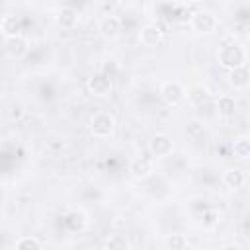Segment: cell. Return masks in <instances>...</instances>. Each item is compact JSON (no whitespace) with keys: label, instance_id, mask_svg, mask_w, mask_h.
<instances>
[{"label":"cell","instance_id":"obj_1","mask_svg":"<svg viewBox=\"0 0 250 250\" xmlns=\"http://www.w3.org/2000/svg\"><path fill=\"white\" fill-rule=\"evenodd\" d=\"M217 61L223 68L230 70V68H236V66H242L246 62V51L242 45L238 43H230V45H225L219 49L217 53Z\"/></svg>","mask_w":250,"mask_h":250},{"label":"cell","instance_id":"obj_2","mask_svg":"<svg viewBox=\"0 0 250 250\" xmlns=\"http://www.w3.org/2000/svg\"><path fill=\"white\" fill-rule=\"evenodd\" d=\"M115 131V119L113 115L105 113V111H100L96 115H92L90 119V133L98 139H105V137H111Z\"/></svg>","mask_w":250,"mask_h":250},{"label":"cell","instance_id":"obj_3","mask_svg":"<svg viewBox=\"0 0 250 250\" xmlns=\"http://www.w3.org/2000/svg\"><path fill=\"white\" fill-rule=\"evenodd\" d=\"M186 96H188V92H186V88H184L178 80H166V82H162V86H160V98H162L168 105H178V104H182V102L186 100Z\"/></svg>","mask_w":250,"mask_h":250},{"label":"cell","instance_id":"obj_4","mask_svg":"<svg viewBox=\"0 0 250 250\" xmlns=\"http://www.w3.org/2000/svg\"><path fill=\"white\" fill-rule=\"evenodd\" d=\"M189 25H191V29L197 31V33H211V31L217 29L219 21H217V18H215L211 12H207V10H197V12L191 14Z\"/></svg>","mask_w":250,"mask_h":250},{"label":"cell","instance_id":"obj_5","mask_svg":"<svg viewBox=\"0 0 250 250\" xmlns=\"http://www.w3.org/2000/svg\"><path fill=\"white\" fill-rule=\"evenodd\" d=\"M111 88H113V82H111V78L105 76L104 72H98V74H94V76L88 80V90H90V94H94V96L104 98V96H107V94L111 92Z\"/></svg>","mask_w":250,"mask_h":250},{"label":"cell","instance_id":"obj_6","mask_svg":"<svg viewBox=\"0 0 250 250\" xmlns=\"http://www.w3.org/2000/svg\"><path fill=\"white\" fill-rule=\"evenodd\" d=\"M139 41L145 47H156L162 41V29L156 23H146L139 29Z\"/></svg>","mask_w":250,"mask_h":250},{"label":"cell","instance_id":"obj_7","mask_svg":"<svg viewBox=\"0 0 250 250\" xmlns=\"http://www.w3.org/2000/svg\"><path fill=\"white\" fill-rule=\"evenodd\" d=\"M98 31L105 39H113L121 33V20L117 16H104L98 23Z\"/></svg>","mask_w":250,"mask_h":250},{"label":"cell","instance_id":"obj_8","mask_svg":"<svg viewBox=\"0 0 250 250\" xmlns=\"http://www.w3.org/2000/svg\"><path fill=\"white\" fill-rule=\"evenodd\" d=\"M148 148H150V152H152L154 156H168V154L172 152V148H174V143H172V139H170L166 133H156V135L150 139Z\"/></svg>","mask_w":250,"mask_h":250},{"label":"cell","instance_id":"obj_9","mask_svg":"<svg viewBox=\"0 0 250 250\" xmlns=\"http://www.w3.org/2000/svg\"><path fill=\"white\" fill-rule=\"evenodd\" d=\"M4 49H6V55H8L10 59H21V57H25V53H27V41H25L21 35L6 37Z\"/></svg>","mask_w":250,"mask_h":250},{"label":"cell","instance_id":"obj_10","mask_svg":"<svg viewBox=\"0 0 250 250\" xmlns=\"http://www.w3.org/2000/svg\"><path fill=\"white\" fill-rule=\"evenodd\" d=\"M129 174L135 178V180H145L152 174V162L145 156H137L129 162Z\"/></svg>","mask_w":250,"mask_h":250},{"label":"cell","instance_id":"obj_11","mask_svg":"<svg viewBox=\"0 0 250 250\" xmlns=\"http://www.w3.org/2000/svg\"><path fill=\"white\" fill-rule=\"evenodd\" d=\"M215 111H217V115L223 117V119L234 117V113H236V100H234L232 96H229V94L219 96V98L215 100Z\"/></svg>","mask_w":250,"mask_h":250},{"label":"cell","instance_id":"obj_12","mask_svg":"<svg viewBox=\"0 0 250 250\" xmlns=\"http://www.w3.org/2000/svg\"><path fill=\"white\" fill-rule=\"evenodd\" d=\"M246 182V174L240 168H227L223 172V184L230 189H240Z\"/></svg>","mask_w":250,"mask_h":250},{"label":"cell","instance_id":"obj_13","mask_svg":"<svg viewBox=\"0 0 250 250\" xmlns=\"http://www.w3.org/2000/svg\"><path fill=\"white\" fill-rule=\"evenodd\" d=\"M78 21V14L76 10L72 8H61L57 14H55V23L61 27V29H72Z\"/></svg>","mask_w":250,"mask_h":250},{"label":"cell","instance_id":"obj_14","mask_svg":"<svg viewBox=\"0 0 250 250\" xmlns=\"http://www.w3.org/2000/svg\"><path fill=\"white\" fill-rule=\"evenodd\" d=\"M0 31L6 35V37H14V35H20L21 31V20L14 14H8L2 18L0 21Z\"/></svg>","mask_w":250,"mask_h":250},{"label":"cell","instance_id":"obj_15","mask_svg":"<svg viewBox=\"0 0 250 250\" xmlns=\"http://www.w3.org/2000/svg\"><path fill=\"white\" fill-rule=\"evenodd\" d=\"M229 82H230L236 90H244V88L248 86V82H250L246 64L236 66V68H230V70H229Z\"/></svg>","mask_w":250,"mask_h":250},{"label":"cell","instance_id":"obj_16","mask_svg":"<svg viewBox=\"0 0 250 250\" xmlns=\"http://www.w3.org/2000/svg\"><path fill=\"white\" fill-rule=\"evenodd\" d=\"M18 250H41L45 244L37 238V236H31V234H27V236H21V238H18L16 240V244H14Z\"/></svg>","mask_w":250,"mask_h":250},{"label":"cell","instance_id":"obj_17","mask_svg":"<svg viewBox=\"0 0 250 250\" xmlns=\"http://www.w3.org/2000/svg\"><path fill=\"white\" fill-rule=\"evenodd\" d=\"M232 154H234L236 158H240V160H246V158L250 156V139H248V137L236 139L234 145H232Z\"/></svg>","mask_w":250,"mask_h":250},{"label":"cell","instance_id":"obj_18","mask_svg":"<svg viewBox=\"0 0 250 250\" xmlns=\"http://www.w3.org/2000/svg\"><path fill=\"white\" fill-rule=\"evenodd\" d=\"M64 223L70 227V230H82L86 225V215L82 211H70L64 217Z\"/></svg>","mask_w":250,"mask_h":250},{"label":"cell","instance_id":"obj_19","mask_svg":"<svg viewBox=\"0 0 250 250\" xmlns=\"http://www.w3.org/2000/svg\"><path fill=\"white\" fill-rule=\"evenodd\" d=\"M104 248H109V250H125V248H131L129 240L123 236V234H111L104 240Z\"/></svg>","mask_w":250,"mask_h":250},{"label":"cell","instance_id":"obj_20","mask_svg":"<svg viewBox=\"0 0 250 250\" xmlns=\"http://www.w3.org/2000/svg\"><path fill=\"white\" fill-rule=\"evenodd\" d=\"M188 246V238L184 234H168L164 238V248L166 250H184Z\"/></svg>","mask_w":250,"mask_h":250},{"label":"cell","instance_id":"obj_21","mask_svg":"<svg viewBox=\"0 0 250 250\" xmlns=\"http://www.w3.org/2000/svg\"><path fill=\"white\" fill-rule=\"evenodd\" d=\"M188 96H189V100L193 102V105H197V107H201L203 104H207V102H209V98H211V96H209V92H207L203 86H195L193 90H189V94H188Z\"/></svg>","mask_w":250,"mask_h":250},{"label":"cell","instance_id":"obj_22","mask_svg":"<svg viewBox=\"0 0 250 250\" xmlns=\"http://www.w3.org/2000/svg\"><path fill=\"white\" fill-rule=\"evenodd\" d=\"M201 221H203L205 227H213V225L219 221V213H217L215 209H211V211H207V213L201 215Z\"/></svg>","mask_w":250,"mask_h":250},{"label":"cell","instance_id":"obj_23","mask_svg":"<svg viewBox=\"0 0 250 250\" xmlns=\"http://www.w3.org/2000/svg\"><path fill=\"white\" fill-rule=\"evenodd\" d=\"M102 72L105 74V76H109V78H113L115 76V72H117V64L113 62V61H107V64L102 68Z\"/></svg>","mask_w":250,"mask_h":250},{"label":"cell","instance_id":"obj_24","mask_svg":"<svg viewBox=\"0 0 250 250\" xmlns=\"http://www.w3.org/2000/svg\"><path fill=\"white\" fill-rule=\"evenodd\" d=\"M223 248H225V250H232V248H234V250H242L244 246H242V244H238V242H229V244H225Z\"/></svg>","mask_w":250,"mask_h":250},{"label":"cell","instance_id":"obj_25","mask_svg":"<svg viewBox=\"0 0 250 250\" xmlns=\"http://www.w3.org/2000/svg\"><path fill=\"white\" fill-rule=\"evenodd\" d=\"M21 115V109L20 107H12V111H10V117L14 119V117H20Z\"/></svg>","mask_w":250,"mask_h":250},{"label":"cell","instance_id":"obj_26","mask_svg":"<svg viewBox=\"0 0 250 250\" xmlns=\"http://www.w3.org/2000/svg\"><path fill=\"white\" fill-rule=\"evenodd\" d=\"M186 2H189V4H197V2H201V0H186Z\"/></svg>","mask_w":250,"mask_h":250}]
</instances>
